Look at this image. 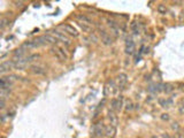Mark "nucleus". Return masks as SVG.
<instances>
[{
	"instance_id": "1",
	"label": "nucleus",
	"mask_w": 184,
	"mask_h": 138,
	"mask_svg": "<svg viewBox=\"0 0 184 138\" xmlns=\"http://www.w3.org/2000/svg\"><path fill=\"white\" fill-rule=\"evenodd\" d=\"M51 51H52L53 54H54L59 60H61V61H66V60L68 59V54L65 52V50H63L62 47L55 46V47H52V48H51Z\"/></svg>"
},
{
	"instance_id": "2",
	"label": "nucleus",
	"mask_w": 184,
	"mask_h": 138,
	"mask_svg": "<svg viewBox=\"0 0 184 138\" xmlns=\"http://www.w3.org/2000/svg\"><path fill=\"white\" fill-rule=\"evenodd\" d=\"M118 91V87H115V83H114V81H108L107 83H106L105 87H104V96L105 97H108L109 94H114V93H116Z\"/></svg>"
},
{
	"instance_id": "3",
	"label": "nucleus",
	"mask_w": 184,
	"mask_h": 138,
	"mask_svg": "<svg viewBox=\"0 0 184 138\" xmlns=\"http://www.w3.org/2000/svg\"><path fill=\"white\" fill-rule=\"evenodd\" d=\"M52 35L53 37L55 38L57 40H60V41H62L63 44H66L67 46L70 45V40H69V38L67 37L66 35H65V32H61V31H58V30H54V31H52Z\"/></svg>"
},
{
	"instance_id": "4",
	"label": "nucleus",
	"mask_w": 184,
	"mask_h": 138,
	"mask_svg": "<svg viewBox=\"0 0 184 138\" xmlns=\"http://www.w3.org/2000/svg\"><path fill=\"white\" fill-rule=\"evenodd\" d=\"M93 137L100 138L103 137V135L105 133V127L103 124V122H98L93 125Z\"/></svg>"
},
{
	"instance_id": "5",
	"label": "nucleus",
	"mask_w": 184,
	"mask_h": 138,
	"mask_svg": "<svg viewBox=\"0 0 184 138\" xmlns=\"http://www.w3.org/2000/svg\"><path fill=\"white\" fill-rule=\"evenodd\" d=\"M122 106H123V99H122V97L112 99V101H111V108H112L113 112H120L122 109Z\"/></svg>"
},
{
	"instance_id": "6",
	"label": "nucleus",
	"mask_w": 184,
	"mask_h": 138,
	"mask_svg": "<svg viewBox=\"0 0 184 138\" xmlns=\"http://www.w3.org/2000/svg\"><path fill=\"white\" fill-rule=\"evenodd\" d=\"M14 68V61L8 60V61H4L2 63H0V74H6L9 70H12Z\"/></svg>"
},
{
	"instance_id": "7",
	"label": "nucleus",
	"mask_w": 184,
	"mask_h": 138,
	"mask_svg": "<svg viewBox=\"0 0 184 138\" xmlns=\"http://www.w3.org/2000/svg\"><path fill=\"white\" fill-rule=\"evenodd\" d=\"M100 37H101V41L104 45H112L113 44V37L108 32H106L105 30L100 31Z\"/></svg>"
},
{
	"instance_id": "8",
	"label": "nucleus",
	"mask_w": 184,
	"mask_h": 138,
	"mask_svg": "<svg viewBox=\"0 0 184 138\" xmlns=\"http://www.w3.org/2000/svg\"><path fill=\"white\" fill-rule=\"evenodd\" d=\"M30 72L35 74V75H38V76H43L46 74V69L43 66H38V65H32L30 66Z\"/></svg>"
},
{
	"instance_id": "9",
	"label": "nucleus",
	"mask_w": 184,
	"mask_h": 138,
	"mask_svg": "<svg viewBox=\"0 0 184 138\" xmlns=\"http://www.w3.org/2000/svg\"><path fill=\"white\" fill-rule=\"evenodd\" d=\"M28 61H26V58H23V59L21 60H17V61H14V68L15 69H17V70H23V69H26V67H28Z\"/></svg>"
},
{
	"instance_id": "10",
	"label": "nucleus",
	"mask_w": 184,
	"mask_h": 138,
	"mask_svg": "<svg viewBox=\"0 0 184 138\" xmlns=\"http://www.w3.org/2000/svg\"><path fill=\"white\" fill-rule=\"evenodd\" d=\"M127 82H128V76L125 74H120L118 76V89L120 90L124 89Z\"/></svg>"
},
{
	"instance_id": "11",
	"label": "nucleus",
	"mask_w": 184,
	"mask_h": 138,
	"mask_svg": "<svg viewBox=\"0 0 184 138\" xmlns=\"http://www.w3.org/2000/svg\"><path fill=\"white\" fill-rule=\"evenodd\" d=\"M125 53L127 54H132L133 51H135V41L131 39V38H128L127 41H125Z\"/></svg>"
},
{
	"instance_id": "12",
	"label": "nucleus",
	"mask_w": 184,
	"mask_h": 138,
	"mask_svg": "<svg viewBox=\"0 0 184 138\" xmlns=\"http://www.w3.org/2000/svg\"><path fill=\"white\" fill-rule=\"evenodd\" d=\"M61 28L65 30V32L69 33V35H72V36H74V37H77V36H78L77 30H76L74 26H70V24H62V26H61Z\"/></svg>"
},
{
	"instance_id": "13",
	"label": "nucleus",
	"mask_w": 184,
	"mask_h": 138,
	"mask_svg": "<svg viewBox=\"0 0 184 138\" xmlns=\"http://www.w3.org/2000/svg\"><path fill=\"white\" fill-rule=\"evenodd\" d=\"M26 48H23V47H21V48H17L13 54V59L15 61H17V60H21L24 58V55H26Z\"/></svg>"
},
{
	"instance_id": "14",
	"label": "nucleus",
	"mask_w": 184,
	"mask_h": 138,
	"mask_svg": "<svg viewBox=\"0 0 184 138\" xmlns=\"http://www.w3.org/2000/svg\"><path fill=\"white\" fill-rule=\"evenodd\" d=\"M107 24L108 26L111 28L112 30V33L114 36H118V31H120V28H118V24L115 22V21H112V20H107Z\"/></svg>"
},
{
	"instance_id": "15",
	"label": "nucleus",
	"mask_w": 184,
	"mask_h": 138,
	"mask_svg": "<svg viewBox=\"0 0 184 138\" xmlns=\"http://www.w3.org/2000/svg\"><path fill=\"white\" fill-rule=\"evenodd\" d=\"M108 120H109V122H111V125L114 127V128H116V125H118V115L113 112V111H109V112H108Z\"/></svg>"
},
{
	"instance_id": "16",
	"label": "nucleus",
	"mask_w": 184,
	"mask_h": 138,
	"mask_svg": "<svg viewBox=\"0 0 184 138\" xmlns=\"http://www.w3.org/2000/svg\"><path fill=\"white\" fill-rule=\"evenodd\" d=\"M23 48H26V50H31V48H36V47H38L37 44H36V41L35 40H28L26 41L23 45H22Z\"/></svg>"
},
{
	"instance_id": "17",
	"label": "nucleus",
	"mask_w": 184,
	"mask_h": 138,
	"mask_svg": "<svg viewBox=\"0 0 184 138\" xmlns=\"http://www.w3.org/2000/svg\"><path fill=\"white\" fill-rule=\"evenodd\" d=\"M105 133L107 137H114V135H115V128L112 127V125H107L105 127Z\"/></svg>"
},
{
	"instance_id": "18",
	"label": "nucleus",
	"mask_w": 184,
	"mask_h": 138,
	"mask_svg": "<svg viewBox=\"0 0 184 138\" xmlns=\"http://www.w3.org/2000/svg\"><path fill=\"white\" fill-rule=\"evenodd\" d=\"M11 93V90L6 89V86H0V99L7 98V96Z\"/></svg>"
},
{
	"instance_id": "19",
	"label": "nucleus",
	"mask_w": 184,
	"mask_h": 138,
	"mask_svg": "<svg viewBox=\"0 0 184 138\" xmlns=\"http://www.w3.org/2000/svg\"><path fill=\"white\" fill-rule=\"evenodd\" d=\"M44 36H45V39H46V43H47V44H57V43H58V40L55 39L51 33H48V35H44Z\"/></svg>"
},
{
	"instance_id": "20",
	"label": "nucleus",
	"mask_w": 184,
	"mask_h": 138,
	"mask_svg": "<svg viewBox=\"0 0 184 138\" xmlns=\"http://www.w3.org/2000/svg\"><path fill=\"white\" fill-rule=\"evenodd\" d=\"M77 19H78L79 21H82L83 22V24L85 23V24H90L92 21L87 17V16H85V15H77Z\"/></svg>"
},
{
	"instance_id": "21",
	"label": "nucleus",
	"mask_w": 184,
	"mask_h": 138,
	"mask_svg": "<svg viewBox=\"0 0 184 138\" xmlns=\"http://www.w3.org/2000/svg\"><path fill=\"white\" fill-rule=\"evenodd\" d=\"M159 103H160V105L162 106V107H169L171 105L170 99H160Z\"/></svg>"
},
{
	"instance_id": "22",
	"label": "nucleus",
	"mask_w": 184,
	"mask_h": 138,
	"mask_svg": "<svg viewBox=\"0 0 184 138\" xmlns=\"http://www.w3.org/2000/svg\"><path fill=\"white\" fill-rule=\"evenodd\" d=\"M38 58H39V54H30V55L26 57V61H28V63L32 62L33 60H37Z\"/></svg>"
},
{
	"instance_id": "23",
	"label": "nucleus",
	"mask_w": 184,
	"mask_h": 138,
	"mask_svg": "<svg viewBox=\"0 0 184 138\" xmlns=\"http://www.w3.org/2000/svg\"><path fill=\"white\" fill-rule=\"evenodd\" d=\"M131 30L135 35H139V29H138V23L136 22H132L131 23Z\"/></svg>"
},
{
	"instance_id": "24",
	"label": "nucleus",
	"mask_w": 184,
	"mask_h": 138,
	"mask_svg": "<svg viewBox=\"0 0 184 138\" xmlns=\"http://www.w3.org/2000/svg\"><path fill=\"white\" fill-rule=\"evenodd\" d=\"M125 109L127 111H132L133 109V104H132L131 100H127V103H125Z\"/></svg>"
},
{
	"instance_id": "25",
	"label": "nucleus",
	"mask_w": 184,
	"mask_h": 138,
	"mask_svg": "<svg viewBox=\"0 0 184 138\" xmlns=\"http://www.w3.org/2000/svg\"><path fill=\"white\" fill-rule=\"evenodd\" d=\"M158 12L160 14H166V13H167V8H166V6H164V5H159V6H158Z\"/></svg>"
},
{
	"instance_id": "26",
	"label": "nucleus",
	"mask_w": 184,
	"mask_h": 138,
	"mask_svg": "<svg viewBox=\"0 0 184 138\" xmlns=\"http://www.w3.org/2000/svg\"><path fill=\"white\" fill-rule=\"evenodd\" d=\"M164 92H167V93H168V92H170V91H173V87H171V85H169V84H164Z\"/></svg>"
},
{
	"instance_id": "27",
	"label": "nucleus",
	"mask_w": 184,
	"mask_h": 138,
	"mask_svg": "<svg viewBox=\"0 0 184 138\" xmlns=\"http://www.w3.org/2000/svg\"><path fill=\"white\" fill-rule=\"evenodd\" d=\"M78 24H79V26H81V28H82V29L84 30V31H90V26H89L82 24V23H78Z\"/></svg>"
},
{
	"instance_id": "28",
	"label": "nucleus",
	"mask_w": 184,
	"mask_h": 138,
	"mask_svg": "<svg viewBox=\"0 0 184 138\" xmlns=\"http://www.w3.org/2000/svg\"><path fill=\"white\" fill-rule=\"evenodd\" d=\"M5 106H6L5 100H4V99H0V111H1V109H4V108H5Z\"/></svg>"
},
{
	"instance_id": "29",
	"label": "nucleus",
	"mask_w": 184,
	"mask_h": 138,
	"mask_svg": "<svg viewBox=\"0 0 184 138\" xmlns=\"http://www.w3.org/2000/svg\"><path fill=\"white\" fill-rule=\"evenodd\" d=\"M178 112H179V114L184 115V103L183 104H181V106L178 107Z\"/></svg>"
},
{
	"instance_id": "30",
	"label": "nucleus",
	"mask_w": 184,
	"mask_h": 138,
	"mask_svg": "<svg viewBox=\"0 0 184 138\" xmlns=\"http://www.w3.org/2000/svg\"><path fill=\"white\" fill-rule=\"evenodd\" d=\"M161 118H162V120H166V121H168V120H169V116H168V114H162Z\"/></svg>"
},
{
	"instance_id": "31",
	"label": "nucleus",
	"mask_w": 184,
	"mask_h": 138,
	"mask_svg": "<svg viewBox=\"0 0 184 138\" xmlns=\"http://www.w3.org/2000/svg\"><path fill=\"white\" fill-rule=\"evenodd\" d=\"M171 127H173V129H176V130H178V124L176 123V122H175V123H173V125H171Z\"/></svg>"
},
{
	"instance_id": "32",
	"label": "nucleus",
	"mask_w": 184,
	"mask_h": 138,
	"mask_svg": "<svg viewBox=\"0 0 184 138\" xmlns=\"http://www.w3.org/2000/svg\"><path fill=\"white\" fill-rule=\"evenodd\" d=\"M14 4H16V6H22V2H14Z\"/></svg>"
}]
</instances>
